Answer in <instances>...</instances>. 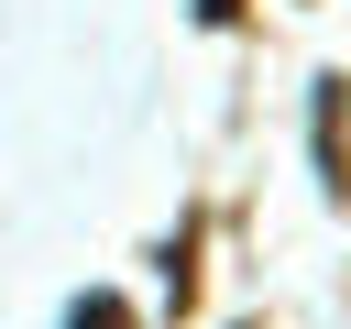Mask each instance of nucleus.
I'll list each match as a JSON object with an SVG mask.
<instances>
[{
  "instance_id": "nucleus-2",
  "label": "nucleus",
  "mask_w": 351,
  "mask_h": 329,
  "mask_svg": "<svg viewBox=\"0 0 351 329\" xmlns=\"http://www.w3.org/2000/svg\"><path fill=\"white\" fill-rule=\"evenodd\" d=\"M165 285H176V307L197 296V230H176V252H165Z\"/></svg>"
},
{
  "instance_id": "nucleus-1",
  "label": "nucleus",
  "mask_w": 351,
  "mask_h": 329,
  "mask_svg": "<svg viewBox=\"0 0 351 329\" xmlns=\"http://www.w3.org/2000/svg\"><path fill=\"white\" fill-rule=\"evenodd\" d=\"M318 175H329V197H351V154H340V77H318Z\"/></svg>"
},
{
  "instance_id": "nucleus-4",
  "label": "nucleus",
  "mask_w": 351,
  "mask_h": 329,
  "mask_svg": "<svg viewBox=\"0 0 351 329\" xmlns=\"http://www.w3.org/2000/svg\"><path fill=\"white\" fill-rule=\"evenodd\" d=\"M197 22H219V33H230V22H241V0H197Z\"/></svg>"
},
{
  "instance_id": "nucleus-3",
  "label": "nucleus",
  "mask_w": 351,
  "mask_h": 329,
  "mask_svg": "<svg viewBox=\"0 0 351 329\" xmlns=\"http://www.w3.org/2000/svg\"><path fill=\"white\" fill-rule=\"evenodd\" d=\"M66 329H132V307H121V296H77V307H66Z\"/></svg>"
}]
</instances>
